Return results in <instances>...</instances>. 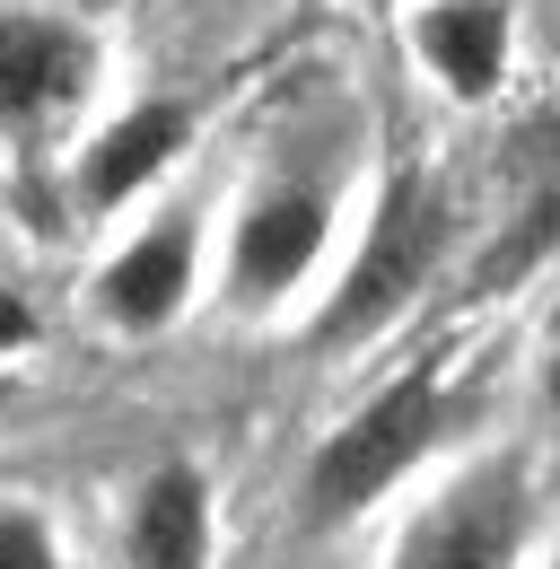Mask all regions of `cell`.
I'll list each match as a JSON object with an SVG mask.
<instances>
[{"mask_svg":"<svg viewBox=\"0 0 560 569\" xmlns=\"http://www.w3.org/2000/svg\"><path fill=\"white\" fill-rule=\"evenodd\" d=\"M0 569H62V561H53V535H44V517H27V508H0Z\"/></svg>","mask_w":560,"mask_h":569,"instance_id":"cell-11","label":"cell"},{"mask_svg":"<svg viewBox=\"0 0 560 569\" xmlns=\"http://www.w3.org/2000/svg\"><path fill=\"white\" fill-rule=\"evenodd\" d=\"M18 342H27V307H18V298H0V351H18Z\"/></svg>","mask_w":560,"mask_h":569,"instance_id":"cell-12","label":"cell"},{"mask_svg":"<svg viewBox=\"0 0 560 569\" xmlns=\"http://www.w3.org/2000/svg\"><path fill=\"white\" fill-rule=\"evenodd\" d=\"M420 53L456 97H490L508 71V9L499 0H438L420 18Z\"/></svg>","mask_w":560,"mask_h":569,"instance_id":"cell-6","label":"cell"},{"mask_svg":"<svg viewBox=\"0 0 560 569\" xmlns=\"http://www.w3.org/2000/svg\"><path fill=\"white\" fill-rule=\"evenodd\" d=\"M438 421H447V412H438V386H429L420 368L394 377V386L307 465V517L333 526V517H359L377 491H394V473H412V456L438 438Z\"/></svg>","mask_w":560,"mask_h":569,"instance_id":"cell-1","label":"cell"},{"mask_svg":"<svg viewBox=\"0 0 560 569\" xmlns=\"http://www.w3.org/2000/svg\"><path fill=\"white\" fill-rule=\"evenodd\" d=\"M552 395H560V368H552Z\"/></svg>","mask_w":560,"mask_h":569,"instance_id":"cell-13","label":"cell"},{"mask_svg":"<svg viewBox=\"0 0 560 569\" xmlns=\"http://www.w3.org/2000/svg\"><path fill=\"white\" fill-rule=\"evenodd\" d=\"M176 141H184V114L176 106H140V114H123L106 141L88 149V167H79V193L106 211V202H123L132 184H149L167 158H176Z\"/></svg>","mask_w":560,"mask_h":569,"instance_id":"cell-8","label":"cell"},{"mask_svg":"<svg viewBox=\"0 0 560 569\" xmlns=\"http://www.w3.org/2000/svg\"><path fill=\"white\" fill-rule=\"evenodd\" d=\"M316 246H324V193H307V184H280V193H263L254 211L237 219L228 281L246 289V298H272V289H289L307 263H316Z\"/></svg>","mask_w":560,"mask_h":569,"instance_id":"cell-4","label":"cell"},{"mask_svg":"<svg viewBox=\"0 0 560 569\" xmlns=\"http://www.w3.org/2000/svg\"><path fill=\"white\" fill-rule=\"evenodd\" d=\"M210 552V508H202V482L193 473H158L149 499L132 517V561L140 569H202Z\"/></svg>","mask_w":560,"mask_h":569,"instance_id":"cell-9","label":"cell"},{"mask_svg":"<svg viewBox=\"0 0 560 569\" xmlns=\"http://www.w3.org/2000/svg\"><path fill=\"white\" fill-rule=\"evenodd\" d=\"M184 281H193V228L167 219V228H149L132 254L106 272L97 307H106L114 325H167V316L184 307Z\"/></svg>","mask_w":560,"mask_h":569,"instance_id":"cell-7","label":"cell"},{"mask_svg":"<svg viewBox=\"0 0 560 569\" xmlns=\"http://www.w3.org/2000/svg\"><path fill=\"white\" fill-rule=\"evenodd\" d=\"M438 246H447V211H438V193H429L420 176H403V184L386 193L377 228H368V246H359V263H350L333 316H324V342H359V333H377V325L429 281Z\"/></svg>","mask_w":560,"mask_h":569,"instance_id":"cell-2","label":"cell"},{"mask_svg":"<svg viewBox=\"0 0 560 569\" xmlns=\"http://www.w3.org/2000/svg\"><path fill=\"white\" fill-rule=\"evenodd\" d=\"M88 79V44L53 18L0 27V114H62Z\"/></svg>","mask_w":560,"mask_h":569,"instance_id":"cell-5","label":"cell"},{"mask_svg":"<svg viewBox=\"0 0 560 569\" xmlns=\"http://www.w3.org/2000/svg\"><path fill=\"white\" fill-rule=\"evenodd\" d=\"M552 246H560V176L526 202V219L499 237V254H490L482 272H490V281H508V272H526V263H534V254H552Z\"/></svg>","mask_w":560,"mask_h":569,"instance_id":"cell-10","label":"cell"},{"mask_svg":"<svg viewBox=\"0 0 560 569\" xmlns=\"http://www.w3.org/2000/svg\"><path fill=\"white\" fill-rule=\"evenodd\" d=\"M526 526H534V491H526V473L499 456L482 473H464L456 491L420 517L394 569H517Z\"/></svg>","mask_w":560,"mask_h":569,"instance_id":"cell-3","label":"cell"}]
</instances>
